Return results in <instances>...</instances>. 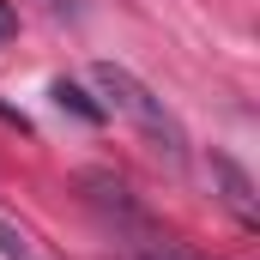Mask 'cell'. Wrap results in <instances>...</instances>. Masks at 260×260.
Listing matches in <instances>:
<instances>
[{
  "label": "cell",
  "instance_id": "cell-4",
  "mask_svg": "<svg viewBox=\"0 0 260 260\" xmlns=\"http://www.w3.org/2000/svg\"><path fill=\"white\" fill-rule=\"evenodd\" d=\"M0 260H43V254H37V242H30L12 218H0Z\"/></svg>",
  "mask_w": 260,
  "mask_h": 260
},
{
  "label": "cell",
  "instance_id": "cell-2",
  "mask_svg": "<svg viewBox=\"0 0 260 260\" xmlns=\"http://www.w3.org/2000/svg\"><path fill=\"white\" fill-rule=\"evenodd\" d=\"M206 170H212V182L224 188V206H230L242 224H260V206H254V182H248V170H242L236 157H224V151H212V157H206Z\"/></svg>",
  "mask_w": 260,
  "mask_h": 260
},
{
  "label": "cell",
  "instance_id": "cell-6",
  "mask_svg": "<svg viewBox=\"0 0 260 260\" xmlns=\"http://www.w3.org/2000/svg\"><path fill=\"white\" fill-rule=\"evenodd\" d=\"M49 6H61V12H67V0H49Z\"/></svg>",
  "mask_w": 260,
  "mask_h": 260
},
{
  "label": "cell",
  "instance_id": "cell-5",
  "mask_svg": "<svg viewBox=\"0 0 260 260\" xmlns=\"http://www.w3.org/2000/svg\"><path fill=\"white\" fill-rule=\"evenodd\" d=\"M12 30H18V18H12V6L0 0V37H12Z\"/></svg>",
  "mask_w": 260,
  "mask_h": 260
},
{
  "label": "cell",
  "instance_id": "cell-1",
  "mask_svg": "<svg viewBox=\"0 0 260 260\" xmlns=\"http://www.w3.org/2000/svg\"><path fill=\"white\" fill-rule=\"evenodd\" d=\"M91 85L109 97V109H121L133 127L151 139V151H157V157H170V164H188V133H182V121L164 109V97H157L145 79H133L121 61H97V67H91Z\"/></svg>",
  "mask_w": 260,
  "mask_h": 260
},
{
  "label": "cell",
  "instance_id": "cell-3",
  "mask_svg": "<svg viewBox=\"0 0 260 260\" xmlns=\"http://www.w3.org/2000/svg\"><path fill=\"white\" fill-rule=\"evenodd\" d=\"M55 103H61V109H73L79 121H103V103H91L73 79H55Z\"/></svg>",
  "mask_w": 260,
  "mask_h": 260
}]
</instances>
